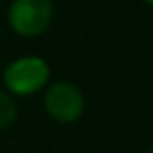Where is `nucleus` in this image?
<instances>
[{
    "label": "nucleus",
    "instance_id": "4",
    "mask_svg": "<svg viewBox=\"0 0 153 153\" xmlns=\"http://www.w3.org/2000/svg\"><path fill=\"white\" fill-rule=\"evenodd\" d=\"M17 117V101L13 99V94L0 90V130L11 126Z\"/></svg>",
    "mask_w": 153,
    "mask_h": 153
},
{
    "label": "nucleus",
    "instance_id": "5",
    "mask_svg": "<svg viewBox=\"0 0 153 153\" xmlns=\"http://www.w3.org/2000/svg\"><path fill=\"white\" fill-rule=\"evenodd\" d=\"M145 2H147L149 7H153V0H145Z\"/></svg>",
    "mask_w": 153,
    "mask_h": 153
},
{
    "label": "nucleus",
    "instance_id": "2",
    "mask_svg": "<svg viewBox=\"0 0 153 153\" xmlns=\"http://www.w3.org/2000/svg\"><path fill=\"white\" fill-rule=\"evenodd\" d=\"M51 69L42 57H21L7 65L2 78L13 94H32L48 82Z\"/></svg>",
    "mask_w": 153,
    "mask_h": 153
},
{
    "label": "nucleus",
    "instance_id": "3",
    "mask_svg": "<svg viewBox=\"0 0 153 153\" xmlns=\"http://www.w3.org/2000/svg\"><path fill=\"white\" fill-rule=\"evenodd\" d=\"M44 107L53 120L71 124L84 113V94L71 82H55L44 97Z\"/></svg>",
    "mask_w": 153,
    "mask_h": 153
},
{
    "label": "nucleus",
    "instance_id": "6",
    "mask_svg": "<svg viewBox=\"0 0 153 153\" xmlns=\"http://www.w3.org/2000/svg\"><path fill=\"white\" fill-rule=\"evenodd\" d=\"M149 153H153V147H151V151H149Z\"/></svg>",
    "mask_w": 153,
    "mask_h": 153
},
{
    "label": "nucleus",
    "instance_id": "1",
    "mask_svg": "<svg viewBox=\"0 0 153 153\" xmlns=\"http://www.w3.org/2000/svg\"><path fill=\"white\" fill-rule=\"evenodd\" d=\"M51 21L53 0H13L9 7V23L19 36H40L46 32Z\"/></svg>",
    "mask_w": 153,
    "mask_h": 153
}]
</instances>
